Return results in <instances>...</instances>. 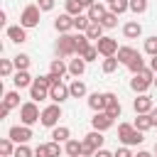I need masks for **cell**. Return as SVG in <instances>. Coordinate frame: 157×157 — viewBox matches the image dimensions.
<instances>
[{"label":"cell","mask_w":157,"mask_h":157,"mask_svg":"<svg viewBox=\"0 0 157 157\" xmlns=\"http://www.w3.org/2000/svg\"><path fill=\"white\" fill-rule=\"evenodd\" d=\"M118 137H120V142H123V145H140V142L145 140L142 130H137V128H135V125H130V123L118 125Z\"/></svg>","instance_id":"obj_1"},{"label":"cell","mask_w":157,"mask_h":157,"mask_svg":"<svg viewBox=\"0 0 157 157\" xmlns=\"http://www.w3.org/2000/svg\"><path fill=\"white\" fill-rule=\"evenodd\" d=\"M152 74H155L152 69H142L140 74H132L130 88H132V91H137V93H145V91L152 86V81H155V76H152Z\"/></svg>","instance_id":"obj_2"},{"label":"cell","mask_w":157,"mask_h":157,"mask_svg":"<svg viewBox=\"0 0 157 157\" xmlns=\"http://www.w3.org/2000/svg\"><path fill=\"white\" fill-rule=\"evenodd\" d=\"M56 54L59 56H74V54H78V49H76V34H61L59 37V42H56Z\"/></svg>","instance_id":"obj_3"},{"label":"cell","mask_w":157,"mask_h":157,"mask_svg":"<svg viewBox=\"0 0 157 157\" xmlns=\"http://www.w3.org/2000/svg\"><path fill=\"white\" fill-rule=\"evenodd\" d=\"M39 12H42L39 5H27L20 15V25L22 27H37L39 25Z\"/></svg>","instance_id":"obj_4"},{"label":"cell","mask_w":157,"mask_h":157,"mask_svg":"<svg viewBox=\"0 0 157 157\" xmlns=\"http://www.w3.org/2000/svg\"><path fill=\"white\" fill-rule=\"evenodd\" d=\"M20 118H22V123H25V125H32V123H37V120L42 118V113H39V108H37V101H29V103H25V105L20 108Z\"/></svg>","instance_id":"obj_5"},{"label":"cell","mask_w":157,"mask_h":157,"mask_svg":"<svg viewBox=\"0 0 157 157\" xmlns=\"http://www.w3.org/2000/svg\"><path fill=\"white\" fill-rule=\"evenodd\" d=\"M96 47H98V54H103V56H115L118 49H120L113 37H101V39L96 42Z\"/></svg>","instance_id":"obj_6"},{"label":"cell","mask_w":157,"mask_h":157,"mask_svg":"<svg viewBox=\"0 0 157 157\" xmlns=\"http://www.w3.org/2000/svg\"><path fill=\"white\" fill-rule=\"evenodd\" d=\"M59 118H61V108L59 105H49V108H44L42 110V125H47V128H56V123H59Z\"/></svg>","instance_id":"obj_7"},{"label":"cell","mask_w":157,"mask_h":157,"mask_svg":"<svg viewBox=\"0 0 157 157\" xmlns=\"http://www.w3.org/2000/svg\"><path fill=\"white\" fill-rule=\"evenodd\" d=\"M113 120H115L113 115H108L105 110H98V113L91 118V125H93V130H101V132H103V130H108V128L113 125Z\"/></svg>","instance_id":"obj_8"},{"label":"cell","mask_w":157,"mask_h":157,"mask_svg":"<svg viewBox=\"0 0 157 157\" xmlns=\"http://www.w3.org/2000/svg\"><path fill=\"white\" fill-rule=\"evenodd\" d=\"M29 137H32V130H29V125H15V128H10V140H12V142H17V145H25Z\"/></svg>","instance_id":"obj_9"},{"label":"cell","mask_w":157,"mask_h":157,"mask_svg":"<svg viewBox=\"0 0 157 157\" xmlns=\"http://www.w3.org/2000/svg\"><path fill=\"white\" fill-rule=\"evenodd\" d=\"M69 96H71V93H69V86H64V83H61V78L52 83V88H49V98H52V101L61 103V101H66Z\"/></svg>","instance_id":"obj_10"},{"label":"cell","mask_w":157,"mask_h":157,"mask_svg":"<svg viewBox=\"0 0 157 157\" xmlns=\"http://www.w3.org/2000/svg\"><path fill=\"white\" fill-rule=\"evenodd\" d=\"M59 152H61L59 142H56V140H52V142H47V145H37L34 157H59Z\"/></svg>","instance_id":"obj_11"},{"label":"cell","mask_w":157,"mask_h":157,"mask_svg":"<svg viewBox=\"0 0 157 157\" xmlns=\"http://www.w3.org/2000/svg\"><path fill=\"white\" fill-rule=\"evenodd\" d=\"M54 27H56V32H61V34H66L69 29H74V15H69V12H64V15H59V17L54 20Z\"/></svg>","instance_id":"obj_12"},{"label":"cell","mask_w":157,"mask_h":157,"mask_svg":"<svg viewBox=\"0 0 157 157\" xmlns=\"http://www.w3.org/2000/svg\"><path fill=\"white\" fill-rule=\"evenodd\" d=\"M29 96H32V101H44L47 96H49V86H44L42 81H32V86H29Z\"/></svg>","instance_id":"obj_13"},{"label":"cell","mask_w":157,"mask_h":157,"mask_svg":"<svg viewBox=\"0 0 157 157\" xmlns=\"http://www.w3.org/2000/svg\"><path fill=\"white\" fill-rule=\"evenodd\" d=\"M88 105L98 113V110H105V105H108V93H91L88 96Z\"/></svg>","instance_id":"obj_14"},{"label":"cell","mask_w":157,"mask_h":157,"mask_svg":"<svg viewBox=\"0 0 157 157\" xmlns=\"http://www.w3.org/2000/svg\"><path fill=\"white\" fill-rule=\"evenodd\" d=\"M132 108H135V113H150V110H152V98L142 93V96H137V98H135Z\"/></svg>","instance_id":"obj_15"},{"label":"cell","mask_w":157,"mask_h":157,"mask_svg":"<svg viewBox=\"0 0 157 157\" xmlns=\"http://www.w3.org/2000/svg\"><path fill=\"white\" fill-rule=\"evenodd\" d=\"M83 71H86V59H83V56H78V59H71V61H69V74H71V76H76V78H78Z\"/></svg>","instance_id":"obj_16"},{"label":"cell","mask_w":157,"mask_h":157,"mask_svg":"<svg viewBox=\"0 0 157 157\" xmlns=\"http://www.w3.org/2000/svg\"><path fill=\"white\" fill-rule=\"evenodd\" d=\"M120 101L115 98V93H108V105H105V113L113 115V118H120Z\"/></svg>","instance_id":"obj_17"},{"label":"cell","mask_w":157,"mask_h":157,"mask_svg":"<svg viewBox=\"0 0 157 157\" xmlns=\"http://www.w3.org/2000/svg\"><path fill=\"white\" fill-rule=\"evenodd\" d=\"M105 12H108V10H105L101 2H93V5L88 7V20H91V22H101Z\"/></svg>","instance_id":"obj_18"},{"label":"cell","mask_w":157,"mask_h":157,"mask_svg":"<svg viewBox=\"0 0 157 157\" xmlns=\"http://www.w3.org/2000/svg\"><path fill=\"white\" fill-rule=\"evenodd\" d=\"M25 29H27V27H22V25H20V27H7V37H10L12 42L22 44V42L27 39V32H25Z\"/></svg>","instance_id":"obj_19"},{"label":"cell","mask_w":157,"mask_h":157,"mask_svg":"<svg viewBox=\"0 0 157 157\" xmlns=\"http://www.w3.org/2000/svg\"><path fill=\"white\" fill-rule=\"evenodd\" d=\"M15 86L17 88H25V86H32V76L27 74V69H17V74H15Z\"/></svg>","instance_id":"obj_20"},{"label":"cell","mask_w":157,"mask_h":157,"mask_svg":"<svg viewBox=\"0 0 157 157\" xmlns=\"http://www.w3.org/2000/svg\"><path fill=\"white\" fill-rule=\"evenodd\" d=\"M123 34H125L128 39H137V37L142 34V27H140V22H128V25L123 27Z\"/></svg>","instance_id":"obj_21"},{"label":"cell","mask_w":157,"mask_h":157,"mask_svg":"<svg viewBox=\"0 0 157 157\" xmlns=\"http://www.w3.org/2000/svg\"><path fill=\"white\" fill-rule=\"evenodd\" d=\"M66 71H69V66H66L61 59H54V61H52V66H49V74H52L54 78H61Z\"/></svg>","instance_id":"obj_22"},{"label":"cell","mask_w":157,"mask_h":157,"mask_svg":"<svg viewBox=\"0 0 157 157\" xmlns=\"http://www.w3.org/2000/svg\"><path fill=\"white\" fill-rule=\"evenodd\" d=\"M103 29H105V27H103L101 22H91V25H88V29H86V37H88V39H96V42H98V39L103 37Z\"/></svg>","instance_id":"obj_23"},{"label":"cell","mask_w":157,"mask_h":157,"mask_svg":"<svg viewBox=\"0 0 157 157\" xmlns=\"http://www.w3.org/2000/svg\"><path fill=\"white\" fill-rule=\"evenodd\" d=\"M69 93H71V98H83L86 96V83L83 81H71V86H69Z\"/></svg>","instance_id":"obj_24"},{"label":"cell","mask_w":157,"mask_h":157,"mask_svg":"<svg viewBox=\"0 0 157 157\" xmlns=\"http://www.w3.org/2000/svg\"><path fill=\"white\" fill-rule=\"evenodd\" d=\"M135 128L137 130H150L152 128V118H150V113H137V118H135Z\"/></svg>","instance_id":"obj_25"},{"label":"cell","mask_w":157,"mask_h":157,"mask_svg":"<svg viewBox=\"0 0 157 157\" xmlns=\"http://www.w3.org/2000/svg\"><path fill=\"white\" fill-rule=\"evenodd\" d=\"M135 54H137V52H135L132 47H120L115 56H118V61H120V64H128V61H130V59H132Z\"/></svg>","instance_id":"obj_26"},{"label":"cell","mask_w":157,"mask_h":157,"mask_svg":"<svg viewBox=\"0 0 157 157\" xmlns=\"http://www.w3.org/2000/svg\"><path fill=\"white\" fill-rule=\"evenodd\" d=\"M125 66H128V69H130L132 74H140V71L145 69V61H142V56H140V54H135V56H132V59H130V61H128Z\"/></svg>","instance_id":"obj_27"},{"label":"cell","mask_w":157,"mask_h":157,"mask_svg":"<svg viewBox=\"0 0 157 157\" xmlns=\"http://www.w3.org/2000/svg\"><path fill=\"white\" fill-rule=\"evenodd\" d=\"M69 135H71V130H69L66 125H56V128L52 130V137H54L56 142H61V140H69Z\"/></svg>","instance_id":"obj_28"},{"label":"cell","mask_w":157,"mask_h":157,"mask_svg":"<svg viewBox=\"0 0 157 157\" xmlns=\"http://www.w3.org/2000/svg\"><path fill=\"white\" fill-rule=\"evenodd\" d=\"M66 155L69 157H81V142L78 140H66Z\"/></svg>","instance_id":"obj_29"},{"label":"cell","mask_w":157,"mask_h":157,"mask_svg":"<svg viewBox=\"0 0 157 157\" xmlns=\"http://www.w3.org/2000/svg\"><path fill=\"white\" fill-rule=\"evenodd\" d=\"M86 140H88V142H91V145H93L96 150H101V147H103V140H105V137L101 135V130H93V132H88V135H86Z\"/></svg>","instance_id":"obj_30"},{"label":"cell","mask_w":157,"mask_h":157,"mask_svg":"<svg viewBox=\"0 0 157 157\" xmlns=\"http://www.w3.org/2000/svg\"><path fill=\"white\" fill-rule=\"evenodd\" d=\"M83 7H86V5H83L81 0H66V12H69V15H74V17H76V15H81V10H83Z\"/></svg>","instance_id":"obj_31"},{"label":"cell","mask_w":157,"mask_h":157,"mask_svg":"<svg viewBox=\"0 0 157 157\" xmlns=\"http://www.w3.org/2000/svg\"><path fill=\"white\" fill-rule=\"evenodd\" d=\"M125 10H130V0H113V2H110V12L120 15V12H125Z\"/></svg>","instance_id":"obj_32"},{"label":"cell","mask_w":157,"mask_h":157,"mask_svg":"<svg viewBox=\"0 0 157 157\" xmlns=\"http://www.w3.org/2000/svg\"><path fill=\"white\" fill-rule=\"evenodd\" d=\"M88 25H91V20H88V15H76L74 17V29H88Z\"/></svg>","instance_id":"obj_33"},{"label":"cell","mask_w":157,"mask_h":157,"mask_svg":"<svg viewBox=\"0 0 157 157\" xmlns=\"http://www.w3.org/2000/svg\"><path fill=\"white\" fill-rule=\"evenodd\" d=\"M101 25H103L105 29L115 27V25H118V15H115V12H105V15H103V20H101Z\"/></svg>","instance_id":"obj_34"},{"label":"cell","mask_w":157,"mask_h":157,"mask_svg":"<svg viewBox=\"0 0 157 157\" xmlns=\"http://www.w3.org/2000/svg\"><path fill=\"white\" fill-rule=\"evenodd\" d=\"M115 69H118V56H105L103 59V71L105 74H113Z\"/></svg>","instance_id":"obj_35"},{"label":"cell","mask_w":157,"mask_h":157,"mask_svg":"<svg viewBox=\"0 0 157 157\" xmlns=\"http://www.w3.org/2000/svg\"><path fill=\"white\" fill-rule=\"evenodd\" d=\"M2 105H5V108H15V105H20V96H17L15 91L5 93V101H2Z\"/></svg>","instance_id":"obj_36"},{"label":"cell","mask_w":157,"mask_h":157,"mask_svg":"<svg viewBox=\"0 0 157 157\" xmlns=\"http://www.w3.org/2000/svg\"><path fill=\"white\" fill-rule=\"evenodd\" d=\"M88 47H91V44H88V37H86V34H76V49H78V54H83Z\"/></svg>","instance_id":"obj_37"},{"label":"cell","mask_w":157,"mask_h":157,"mask_svg":"<svg viewBox=\"0 0 157 157\" xmlns=\"http://www.w3.org/2000/svg\"><path fill=\"white\" fill-rule=\"evenodd\" d=\"M130 10H132L135 15L145 12V10H147V0H130Z\"/></svg>","instance_id":"obj_38"},{"label":"cell","mask_w":157,"mask_h":157,"mask_svg":"<svg viewBox=\"0 0 157 157\" xmlns=\"http://www.w3.org/2000/svg\"><path fill=\"white\" fill-rule=\"evenodd\" d=\"M93 155H96V147H93L88 140H83V142H81V157H93Z\"/></svg>","instance_id":"obj_39"},{"label":"cell","mask_w":157,"mask_h":157,"mask_svg":"<svg viewBox=\"0 0 157 157\" xmlns=\"http://www.w3.org/2000/svg\"><path fill=\"white\" fill-rule=\"evenodd\" d=\"M145 52H147L150 56H155V54H157V37H150V39H145Z\"/></svg>","instance_id":"obj_40"},{"label":"cell","mask_w":157,"mask_h":157,"mask_svg":"<svg viewBox=\"0 0 157 157\" xmlns=\"http://www.w3.org/2000/svg\"><path fill=\"white\" fill-rule=\"evenodd\" d=\"M12 66H15V61L2 59V61H0V74H2V76H10V74H12Z\"/></svg>","instance_id":"obj_41"},{"label":"cell","mask_w":157,"mask_h":157,"mask_svg":"<svg viewBox=\"0 0 157 157\" xmlns=\"http://www.w3.org/2000/svg\"><path fill=\"white\" fill-rule=\"evenodd\" d=\"M32 155H34V152H32V150H29L27 145H17V147H15V155H12V157H32Z\"/></svg>","instance_id":"obj_42"},{"label":"cell","mask_w":157,"mask_h":157,"mask_svg":"<svg viewBox=\"0 0 157 157\" xmlns=\"http://www.w3.org/2000/svg\"><path fill=\"white\" fill-rule=\"evenodd\" d=\"M15 66H17V69H27V66H29V56H27V54H17V56H15Z\"/></svg>","instance_id":"obj_43"},{"label":"cell","mask_w":157,"mask_h":157,"mask_svg":"<svg viewBox=\"0 0 157 157\" xmlns=\"http://www.w3.org/2000/svg\"><path fill=\"white\" fill-rule=\"evenodd\" d=\"M78 56H83L86 61H93V59L98 56V47H88V49H86L83 54H78Z\"/></svg>","instance_id":"obj_44"},{"label":"cell","mask_w":157,"mask_h":157,"mask_svg":"<svg viewBox=\"0 0 157 157\" xmlns=\"http://www.w3.org/2000/svg\"><path fill=\"white\" fill-rule=\"evenodd\" d=\"M0 152H2L5 157L15 155V150H12V142H10V140H2V142H0Z\"/></svg>","instance_id":"obj_45"},{"label":"cell","mask_w":157,"mask_h":157,"mask_svg":"<svg viewBox=\"0 0 157 157\" xmlns=\"http://www.w3.org/2000/svg\"><path fill=\"white\" fill-rule=\"evenodd\" d=\"M37 5H39L42 12H49V10L54 7V0H37Z\"/></svg>","instance_id":"obj_46"},{"label":"cell","mask_w":157,"mask_h":157,"mask_svg":"<svg viewBox=\"0 0 157 157\" xmlns=\"http://www.w3.org/2000/svg\"><path fill=\"white\" fill-rule=\"evenodd\" d=\"M113 155H115V157H135V155H132V152H130L128 147H120V150H115Z\"/></svg>","instance_id":"obj_47"},{"label":"cell","mask_w":157,"mask_h":157,"mask_svg":"<svg viewBox=\"0 0 157 157\" xmlns=\"http://www.w3.org/2000/svg\"><path fill=\"white\" fill-rule=\"evenodd\" d=\"M93 157H115V155H113V152H108V150H103V147H101V150H96V155H93Z\"/></svg>","instance_id":"obj_48"},{"label":"cell","mask_w":157,"mask_h":157,"mask_svg":"<svg viewBox=\"0 0 157 157\" xmlns=\"http://www.w3.org/2000/svg\"><path fill=\"white\" fill-rule=\"evenodd\" d=\"M150 69H152V71H155V74H157V54H155V56H152V59H150Z\"/></svg>","instance_id":"obj_49"},{"label":"cell","mask_w":157,"mask_h":157,"mask_svg":"<svg viewBox=\"0 0 157 157\" xmlns=\"http://www.w3.org/2000/svg\"><path fill=\"white\" fill-rule=\"evenodd\" d=\"M150 118H152V125H157V108L150 110Z\"/></svg>","instance_id":"obj_50"},{"label":"cell","mask_w":157,"mask_h":157,"mask_svg":"<svg viewBox=\"0 0 157 157\" xmlns=\"http://www.w3.org/2000/svg\"><path fill=\"white\" fill-rule=\"evenodd\" d=\"M7 113H10V108H5V105H2V108H0V120H2V118H7Z\"/></svg>","instance_id":"obj_51"},{"label":"cell","mask_w":157,"mask_h":157,"mask_svg":"<svg viewBox=\"0 0 157 157\" xmlns=\"http://www.w3.org/2000/svg\"><path fill=\"white\" fill-rule=\"evenodd\" d=\"M135 157H152V155H150V152H145V150H142V152H137V155H135Z\"/></svg>","instance_id":"obj_52"},{"label":"cell","mask_w":157,"mask_h":157,"mask_svg":"<svg viewBox=\"0 0 157 157\" xmlns=\"http://www.w3.org/2000/svg\"><path fill=\"white\" fill-rule=\"evenodd\" d=\"M81 2H83V5H86V7H91V5H93V2H96V0H81Z\"/></svg>","instance_id":"obj_53"},{"label":"cell","mask_w":157,"mask_h":157,"mask_svg":"<svg viewBox=\"0 0 157 157\" xmlns=\"http://www.w3.org/2000/svg\"><path fill=\"white\" fill-rule=\"evenodd\" d=\"M155 155H157V142H155Z\"/></svg>","instance_id":"obj_54"},{"label":"cell","mask_w":157,"mask_h":157,"mask_svg":"<svg viewBox=\"0 0 157 157\" xmlns=\"http://www.w3.org/2000/svg\"><path fill=\"white\" fill-rule=\"evenodd\" d=\"M152 83H155V86H157V78H155V81H152Z\"/></svg>","instance_id":"obj_55"},{"label":"cell","mask_w":157,"mask_h":157,"mask_svg":"<svg viewBox=\"0 0 157 157\" xmlns=\"http://www.w3.org/2000/svg\"><path fill=\"white\" fill-rule=\"evenodd\" d=\"M108 2H113V0H108Z\"/></svg>","instance_id":"obj_56"}]
</instances>
